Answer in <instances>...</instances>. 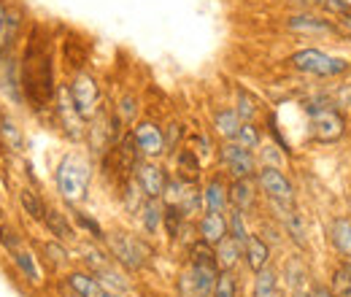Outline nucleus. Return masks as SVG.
<instances>
[{
  "instance_id": "f257e3e1",
  "label": "nucleus",
  "mask_w": 351,
  "mask_h": 297,
  "mask_svg": "<svg viewBox=\"0 0 351 297\" xmlns=\"http://www.w3.org/2000/svg\"><path fill=\"white\" fill-rule=\"evenodd\" d=\"M19 84L22 95L30 100L33 111H46L54 103L57 86H54V57H51V43L41 27L30 33V41L25 49L22 65H19Z\"/></svg>"
},
{
  "instance_id": "f03ea898",
  "label": "nucleus",
  "mask_w": 351,
  "mask_h": 297,
  "mask_svg": "<svg viewBox=\"0 0 351 297\" xmlns=\"http://www.w3.org/2000/svg\"><path fill=\"white\" fill-rule=\"evenodd\" d=\"M189 273L184 276V295L189 297H211L214 295V287H217V278H219V262L214 254V246L197 241L192 249H189Z\"/></svg>"
},
{
  "instance_id": "7ed1b4c3",
  "label": "nucleus",
  "mask_w": 351,
  "mask_h": 297,
  "mask_svg": "<svg viewBox=\"0 0 351 297\" xmlns=\"http://www.w3.org/2000/svg\"><path fill=\"white\" fill-rule=\"evenodd\" d=\"M306 114L311 117V138L319 143H335L349 132V119L343 117L341 108H332L327 97H319L306 106Z\"/></svg>"
},
{
  "instance_id": "20e7f679",
  "label": "nucleus",
  "mask_w": 351,
  "mask_h": 297,
  "mask_svg": "<svg viewBox=\"0 0 351 297\" xmlns=\"http://www.w3.org/2000/svg\"><path fill=\"white\" fill-rule=\"evenodd\" d=\"M289 62L295 71L313 76V79H341L351 73V62L346 57L327 54L324 49H300L289 57Z\"/></svg>"
},
{
  "instance_id": "39448f33",
  "label": "nucleus",
  "mask_w": 351,
  "mask_h": 297,
  "mask_svg": "<svg viewBox=\"0 0 351 297\" xmlns=\"http://www.w3.org/2000/svg\"><path fill=\"white\" fill-rule=\"evenodd\" d=\"M89 176L92 168L84 157L79 154H65L57 165V189L68 203H79L87 198Z\"/></svg>"
},
{
  "instance_id": "423d86ee",
  "label": "nucleus",
  "mask_w": 351,
  "mask_h": 297,
  "mask_svg": "<svg viewBox=\"0 0 351 297\" xmlns=\"http://www.w3.org/2000/svg\"><path fill=\"white\" fill-rule=\"evenodd\" d=\"M108 249H111L114 259L119 265H125L128 270H141L152 257V249L141 238L128 235V233H111L108 235Z\"/></svg>"
},
{
  "instance_id": "0eeeda50",
  "label": "nucleus",
  "mask_w": 351,
  "mask_h": 297,
  "mask_svg": "<svg viewBox=\"0 0 351 297\" xmlns=\"http://www.w3.org/2000/svg\"><path fill=\"white\" fill-rule=\"evenodd\" d=\"M219 160L232 178H254V173H257L254 152L241 146V143H235V141H224L221 143Z\"/></svg>"
},
{
  "instance_id": "6e6552de",
  "label": "nucleus",
  "mask_w": 351,
  "mask_h": 297,
  "mask_svg": "<svg viewBox=\"0 0 351 297\" xmlns=\"http://www.w3.org/2000/svg\"><path fill=\"white\" fill-rule=\"evenodd\" d=\"M68 89H71V97H73V106L79 108V114L84 119H92L100 108V86L95 82V76H89L87 71H79Z\"/></svg>"
},
{
  "instance_id": "1a4fd4ad",
  "label": "nucleus",
  "mask_w": 351,
  "mask_h": 297,
  "mask_svg": "<svg viewBox=\"0 0 351 297\" xmlns=\"http://www.w3.org/2000/svg\"><path fill=\"white\" fill-rule=\"evenodd\" d=\"M54 114H57V122L62 132L71 138V141H82L87 135V119L79 114V108L73 106V97H71V89L62 86L60 95H57V103H54Z\"/></svg>"
},
{
  "instance_id": "9d476101",
  "label": "nucleus",
  "mask_w": 351,
  "mask_h": 297,
  "mask_svg": "<svg viewBox=\"0 0 351 297\" xmlns=\"http://www.w3.org/2000/svg\"><path fill=\"white\" fill-rule=\"evenodd\" d=\"M257 184H260V189L270 200H276V203H295V187L284 176L281 168L265 165L263 170H257Z\"/></svg>"
},
{
  "instance_id": "9b49d317",
  "label": "nucleus",
  "mask_w": 351,
  "mask_h": 297,
  "mask_svg": "<svg viewBox=\"0 0 351 297\" xmlns=\"http://www.w3.org/2000/svg\"><path fill=\"white\" fill-rule=\"evenodd\" d=\"M287 27L298 36H311V38H330V36H341V27L332 25L330 19L319 16V14H292L287 19Z\"/></svg>"
},
{
  "instance_id": "f8f14e48",
  "label": "nucleus",
  "mask_w": 351,
  "mask_h": 297,
  "mask_svg": "<svg viewBox=\"0 0 351 297\" xmlns=\"http://www.w3.org/2000/svg\"><path fill=\"white\" fill-rule=\"evenodd\" d=\"M132 138H135V146L141 152V157L146 160H154V157H162L168 152L165 146V132L157 128L154 122H138L132 128Z\"/></svg>"
},
{
  "instance_id": "ddd939ff",
  "label": "nucleus",
  "mask_w": 351,
  "mask_h": 297,
  "mask_svg": "<svg viewBox=\"0 0 351 297\" xmlns=\"http://www.w3.org/2000/svg\"><path fill=\"white\" fill-rule=\"evenodd\" d=\"M132 178L138 181V187L143 189V195H146V198H157V200H162L165 187H168V176H165V170L160 168V165L141 160V163L135 165Z\"/></svg>"
},
{
  "instance_id": "4468645a",
  "label": "nucleus",
  "mask_w": 351,
  "mask_h": 297,
  "mask_svg": "<svg viewBox=\"0 0 351 297\" xmlns=\"http://www.w3.org/2000/svg\"><path fill=\"white\" fill-rule=\"evenodd\" d=\"M227 192H230L232 209H238L241 213L254 211V206H257V184H254V178H232Z\"/></svg>"
},
{
  "instance_id": "2eb2a0df",
  "label": "nucleus",
  "mask_w": 351,
  "mask_h": 297,
  "mask_svg": "<svg viewBox=\"0 0 351 297\" xmlns=\"http://www.w3.org/2000/svg\"><path fill=\"white\" fill-rule=\"evenodd\" d=\"M197 233H200V241H203V243L217 246L219 241L227 238V219L217 211H206L203 219L197 222Z\"/></svg>"
},
{
  "instance_id": "dca6fc26",
  "label": "nucleus",
  "mask_w": 351,
  "mask_h": 297,
  "mask_svg": "<svg viewBox=\"0 0 351 297\" xmlns=\"http://www.w3.org/2000/svg\"><path fill=\"white\" fill-rule=\"evenodd\" d=\"M243 259H246L249 270L257 273V270H263L265 265H270V246L260 235H249V241L243 246Z\"/></svg>"
},
{
  "instance_id": "f3484780",
  "label": "nucleus",
  "mask_w": 351,
  "mask_h": 297,
  "mask_svg": "<svg viewBox=\"0 0 351 297\" xmlns=\"http://www.w3.org/2000/svg\"><path fill=\"white\" fill-rule=\"evenodd\" d=\"M227 203H230L227 184L221 181L219 176H214V178L206 184V189H203V206H206V211L221 213L224 209H227Z\"/></svg>"
},
{
  "instance_id": "a211bd4d",
  "label": "nucleus",
  "mask_w": 351,
  "mask_h": 297,
  "mask_svg": "<svg viewBox=\"0 0 351 297\" xmlns=\"http://www.w3.org/2000/svg\"><path fill=\"white\" fill-rule=\"evenodd\" d=\"M330 241H332V249H335L338 254L351 259V219L349 216L332 219V224H330Z\"/></svg>"
},
{
  "instance_id": "6ab92c4d",
  "label": "nucleus",
  "mask_w": 351,
  "mask_h": 297,
  "mask_svg": "<svg viewBox=\"0 0 351 297\" xmlns=\"http://www.w3.org/2000/svg\"><path fill=\"white\" fill-rule=\"evenodd\" d=\"M176 176L186 184H197L200 178V157L195 149H181L176 154Z\"/></svg>"
},
{
  "instance_id": "aec40b11",
  "label": "nucleus",
  "mask_w": 351,
  "mask_h": 297,
  "mask_svg": "<svg viewBox=\"0 0 351 297\" xmlns=\"http://www.w3.org/2000/svg\"><path fill=\"white\" fill-rule=\"evenodd\" d=\"M68 287H71L79 297H100L103 292H106L103 284H100L92 273H82V270H76V273L68 276Z\"/></svg>"
},
{
  "instance_id": "412c9836",
  "label": "nucleus",
  "mask_w": 351,
  "mask_h": 297,
  "mask_svg": "<svg viewBox=\"0 0 351 297\" xmlns=\"http://www.w3.org/2000/svg\"><path fill=\"white\" fill-rule=\"evenodd\" d=\"M241 117L235 114V108H219L217 114H214V128L219 132L224 141H235V135H238V130H241Z\"/></svg>"
},
{
  "instance_id": "4be33fe9",
  "label": "nucleus",
  "mask_w": 351,
  "mask_h": 297,
  "mask_svg": "<svg viewBox=\"0 0 351 297\" xmlns=\"http://www.w3.org/2000/svg\"><path fill=\"white\" fill-rule=\"evenodd\" d=\"M214 254H217V262H219L221 270H232L235 265H238V259L243 257V246L241 243H235L230 235L219 241L217 246H214Z\"/></svg>"
},
{
  "instance_id": "5701e85b",
  "label": "nucleus",
  "mask_w": 351,
  "mask_h": 297,
  "mask_svg": "<svg viewBox=\"0 0 351 297\" xmlns=\"http://www.w3.org/2000/svg\"><path fill=\"white\" fill-rule=\"evenodd\" d=\"M278 270L265 265L263 270L254 273V297H276L278 292Z\"/></svg>"
},
{
  "instance_id": "b1692460",
  "label": "nucleus",
  "mask_w": 351,
  "mask_h": 297,
  "mask_svg": "<svg viewBox=\"0 0 351 297\" xmlns=\"http://www.w3.org/2000/svg\"><path fill=\"white\" fill-rule=\"evenodd\" d=\"M44 224L49 227V233H51L57 241H73V238H76V233H73V227L68 224L65 213L54 211V209H46Z\"/></svg>"
},
{
  "instance_id": "393cba45",
  "label": "nucleus",
  "mask_w": 351,
  "mask_h": 297,
  "mask_svg": "<svg viewBox=\"0 0 351 297\" xmlns=\"http://www.w3.org/2000/svg\"><path fill=\"white\" fill-rule=\"evenodd\" d=\"M162 213H165V206L157 200V198H146V203H143V209H141V219H143V227H146V233H157L160 230V224H162Z\"/></svg>"
},
{
  "instance_id": "a878e982",
  "label": "nucleus",
  "mask_w": 351,
  "mask_h": 297,
  "mask_svg": "<svg viewBox=\"0 0 351 297\" xmlns=\"http://www.w3.org/2000/svg\"><path fill=\"white\" fill-rule=\"evenodd\" d=\"M330 289H332L335 297H351V259L341 262V265L332 270Z\"/></svg>"
},
{
  "instance_id": "bb28decb",
  "label": "nucleus",
  "mask_w": 351,
  "mask_h": 297,
  "mask_svg": "<svg viewBox=\"0 0 351 297\" xmlns=\"http://www.w3.org/2000/svg\"><path fill=\"white\" fill-rule=\"evenodd\" d=\"M0 143L11 152H22L25 149V138H22V130L16 128L8 117L0 119Z\"/></svg>"
},
{
  "instance_id": "cd10ccee",
  "label": "nucleus",
  "mask_w": 351,
  "mask_h": 297,
  "mask_svg": "<svg viewBox=\"0 0 351 297\" xmlns=\"http://www.w3.org/2000/svg\"><path fill=\"white\" fill-rule=\"evenodd\" d=\"M281 276H284L287 287L298 292V289L303 287V281H306V276H308L303 259H300V257H289V259H287V265H284V273H281Z\"/></svg>"
},
{
  "instance_id": "c85d7f7f",
  "label": "nucleus",
  "mask_w": 351,
  "mask_h": 297,
  "mask_svg": "<svg viewBox=\"0 0 351 297\" xmlns=\"http://www.w3.org/2000/svg\"><path fill=\"white\" fill-rule=\"evenodd\" d=\"M243 216H246V213L232 209V211H230V219H227V235H230L235 243H241V246H246V241H249V230H246V219H243Z\"/></svg>"
},
{
  "instance_id": "c756f323",
  "label": "nucleus",
  "mask_w": 351,
  "mask_h": 297,
  "mask_svg": "<svg viewBox=\"0 0 351 297\" xmlns=\"http://www.w3.org/2000/svg\"><path fill=\"white\" fill-rule=\"evenodd\" d=\"M19 203H22V209L30 213L36 222H44L46 206H44V200L38 198V192H33V189H22V192H19Z\"/></svg>"
},
{
  "instance_id": "7c9ffc66",
  "label": "nucleus",
  "mask_w": 351,
  "mask_h": 297,
  "mask_svg": "<svg viewBox=\"0 0 351 297\" xmlns=\"http://www.w3.org/2000/svg\"><path fill=\"white\" fill-rule=\"evenodd\" d=\"M184 211L173 206V203H168L165 206V213H162V227H165V233H168V238H178V233H181V224H184Z\"/></svg>"
},
{
  "instance_id": "2f4dec72",
  "label": "nucleus",
  "mask_w": 351,
  "mask_h": 297,
  "mask_svg": "<svg viewBox=\"0 0 351 297\" xmlns=\"http://www.w3.org/2000/svg\"><path fill=\"white\" fill-rule=\"evenodd\" d=\"M235 114L241 117V122H252L257 117V97L249 95L243 86H238V108H235Z\"/></svg>"
},
{
  "instance_id": "473e14b6",
  "label": "nucleus",
  "mask_w": 351,
  "mask_h": 297,
  "mask_svg": "<svg viewBox=\"0 0 351 297\" xmlns=\"http://www.w3.org/2000/svg\"><path fill=\"white\" fill-rule=\"evenodd\" d=\"M214 297H238V278L232 270H221L214 287Z\"/></svg>"
},
{
  "instance_id": "72a5a7b5",
  "label": "nucleus",
  "mask_w": 351,
  "mask_h": 297,
  "mask_svg": "<svg viewBox=\"0 0 351 297\" xmlns=\"http://www.w3.org/2000/svg\"><path fill=\"white\" fill-rule=\"evenodd\" d=\"M14 262H16V268L25 273V278H27V281H33V284H38V281H41V273H38V268H36L33 254H27V252H14Z\"/></svg>"
},
{
  "instance_id": "f704fd0d",
  "label": "nucleus",
  "mask_w": 351,
  "mask_h": 297,
  "mask_svg": "<svg viewBox=\"0 0 351 297\" xmlns=\"http://www.w3.org/2000/svg\"><path fill=\"white\" fill-rule=\"evenodd\" d=\"M319 8H324L327 14L343 19V22H351V3L349 0H313Z\"/></svg>"
},
{
  "instance_id": "c9c22d12",
  "label": "nucleus",
  "mask_w": 351,
  "mask_h": 297,
  "mask_svg": "<svg viewBox=\"0 0 351 297\" xmlns=\"http://www.w3.org/2000/svg\"><path fill=\"white\" fill-rule=\"evenodd\" d=\"M235 143H241L246 149H257L260 146V130L254 128L252 122H243L241 130H238V135H235Z\"/></svg>"
},
{
  "instance_id": "e433bc0d",
  "label": "nucleus",
  "mask_w": 351,
  "mask_h": 297,
  "mask_svg": "<svg viewBox=\"0 0 351 297\" xmlns=\"http://www.w3.org/2000/svg\"><path fill=\"white\" fill-rule=\"evenodd\" d=\"M324 97H327V103H330L332 108H346V106H351V82L341 84L338 89H332V92L324 95Z\"/></svg>"
},
{
  "instance_id": "4c0bfd02",
  "label": "nucleus",
  "mask_w": 351,
  "mask_h": 297,
  "mask_svg": "<svg viewBox=\"0 0 351 297\" xmlns=\"http://www.w3.org/2000/svg\"><path fill=\"white\" fill-rule=\"evenodd\" d=\"M46 257H49V262L54 265V268H60V265H65L68 262V252H65V246L60 243V241H49L44 246Z\"/></svg>"
},
{
  "instance_id": "58836bf2",
  "label": "nucleus",
  "mask_w": 351,
  "mask_h": 297,
  "mask_svg": "<svg viewBox=\"0 0 351 297\" xmlns=\"http://www.w3.org/2000/svg\"><path fill=\"white\" fill-rule=\"evenodd\" d=\"M135 114H138L135 97H132V95H125V97L119 100V106H117V117H119L122 122H128V125H130L132 119H135Z\"/></svg>"
},
{
  "instance_id": "ea45409f",
  "label": "nucleus",
  "mask_w": 351,
  "mask_h": 297,
  "mask_svg": "<svg viewBox=\"0 0 351 297\" xmlns=\"http://www.w3.org/2000/svg\"><path fill=\"white\" fill-rule=\"evenodd\" d=\"M0 246H3V249H8L11 254H14V252H19V235H16V230H14V227L0 224Z\"/></svg>"
},
{
  "instance_id": "a19ab883",
  "label": "nucleus",
  "mask_w": 351,
  "mask_h": 297,
  "mask_svg": "<svg viewBox=\"0 0 351 297\" xmlns=\"http://www.w3.org/2000/svg\"><path fill=\"white\" fill-rule=\"evenodd\" d=\"M73 219H76V224L79 227H84L92 238H103V230H100V224L95 222V219H89L87 213H82V211H73Z\"/></svg>"
},
{
  "instance_id": "79ce46f5",
  "label": "nucleus",
  "mask_w": 351,
  "mask_h": 297,
  "mask_svg": "<svg viewBox=\"0 0 351 297\" xmlns=\"http://www.w3.org/2000/svg\"><path fill=\"white\" fill-rule=\"evenodd\" d=\"M5 19H8V3L0 0V57L8 51V38H5Z\"/></svg>"
},
{
  "instance_id": "37998d69",
  "label": "nucleus",
  "mask_w": 351,
  "mask_h": 297,
  "mask_svg": "<svg viewBox=\"0 0 351 297\" xmlns=\"http://www.w3.org/2000/svg\"><path fill=\"white\" fill-rule=\"evenodd\" d=\"M273 149H276V146H265L263 157H265V163H267V165H276V168H278V165H281V154H278V152H273Z\"/></svg>"
},
{
  "instance_id": "c03bdc74",
  "label": "nucleus",
  "mask_w": 351,
  "mask_h": 297,
  "mask_svg": "<svg viewBox=\"0 0 351 297\" xmlns=\"http://www.w3.org/2000/svg\"><path fill=\"white\" fill-rule=\"evenodd\" d=\"M178 135H181V125H171L168 132H165V146H168V149H173L176 141H178Z\"/></svg>"
},
{
  "instance_id": "a18cd8bd",
  "label": "nucleus",
  "mask_w": 351,
  "mask_h": 297,
  "mask_svg": "<svg viewBox=\"0 0 351 297\" xmlns=\"http://www.w3.org/2000/svg\"><path fill=\"white\" fill-rule=\"evenodd\" d=\"M311 297H335V295H332V289H327V287H319V284H316V287L311 289Z\"/></svg>"
},
{
  "instance_id": "49530a36",
  "label": "nucleus",
  "mask_w": 351,
  "mask_h": 297,
  "mask_svg": "<svg viewBox=\"0 0 351 297\" xmlns=\"http://www.w3.org/2000/svg\"><path fill=\"white\" fill-rule=\"evenodd\" d=\"M100 297H125V295H122V292H108V289H106Z\"/></svg>"
},
{
  "instance_id": "de8ad7c7",
  "label": "nucleus",
  "mask_w": 351,
  "mask_h": 297,
  "mask_svg": "<svg viewBox=\"0 0 351 297\" xmlns=\"http://www.w3.org/2000/svg\"><path fill=\"white\" fill-rule=\"evenodd\" d=\"M292 297H311L308 292H303V289H298V292H292Z\"/></svg>"
}]
</instances>
